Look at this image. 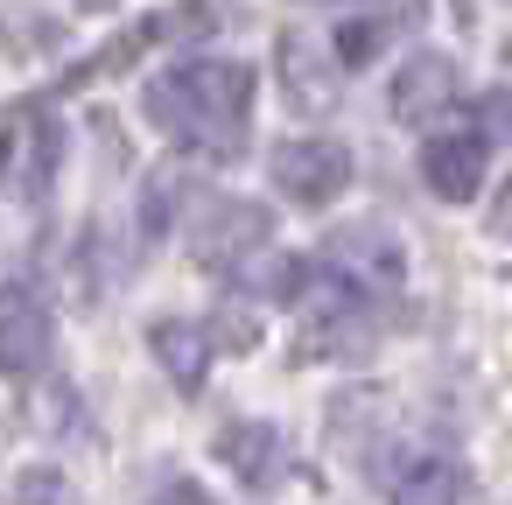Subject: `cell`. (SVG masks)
Masks as SVG:
<instances>
[{
  "instance_id": "8fae6325",
  "label": "cell",
  "mask_w": 512,
  "mask_h": 505,
  "mask_svg": "<svg viewBox=\"0 0 512 505\" xmlns=\"http://www.w3.org/2000/svg\"><path fill=\"white\" fill-rule=\"evenodd\" d=\"M281 78H288V92H295V106H302V113H323V106H330V85L316 78V64H309V43H302V36H288V43H281Z\"/></svg>"
},
{
  "instance_id": "5b68a950",
  "label": "cell",
  "mask_w": 512,
  "mask_h": 505,
  "mask_svg": "<svg viewBox=\"0 0 512 505\" xmlns=\"http://www.w3.org/2000/svg\"><path fill=\"white\" fill-rule=\"evenodd\" d=\"M267 169H274V190H281L288 204L323 211V204H337L344 183H351V148H344V141H323V134H302V141H281Z\"/></svg>"
},
{
  "instance_id": "9c48e42d",
  "label": "cell",
  "mask_w": 512,
  "mask_h": 505,
  "mask_svg": "<svg viewBox=\"0 0 512 505\" xmlns=\"http://www.w3.org/2000/svg\"><path fill=\"white\" fill-rule=\"evenodd\" d=\"M435 106H456V57L421 50V57H407L400 78H393V120H428Z\"/></svg>"
},
{
  "instance_id": "5bb4252c",
  "label": "cell",
  "mask_w": 512,
  "mask_h": 505,
  "mask_svg": "<svg viewBox=\"0 0 512 505\" xmlns=\"http://www.w3.org/2000/svg\"><path fill=\"white\" fill-rule=\"evenodd\" d=\"M386 36H393V22H351V29H337V50H330V57L351 71V64H365V57H372Z\"/></svg>"
},
{
  "instance_id": "277c9868",
  "label": "cell",
  "mask_w": 512,
  "mask_h": 505,
  "mask_svg": "<svg viewBox=\"0 0 512 505\" xmlns=\"http://www.w3.org/2000/svg\"><path fill=\"white\" fill-rule=\"evenodd\" d=\"M372 477H379L386 505H463V491H470L463 463L435 442H386L372 456Z\"/></svg>"
},
{
  "instance_id": "7c38bea8",
  "label": "cell",
  "mask_w": 512,
  "mask_h": 505,
  "mask_svg": "<svg viewBox=\"0 0 512 505\" xmlns=\"http://www.w3.org/2000/svg\"><path fill=\"white\" fill-rule=\"evenodd\" d=\"M57 141H64L57 120H50V113H29V169H22V190H29V197L50 190V176H57Z\"/></svg>"
},
{
  "instance_id": "4fadbf2b",
  "label": "cell",
  "mask_w": 512,
  "mask_h": 505,
  "mask_svg": "<svg viewBox=\"0 0 512 505\" xmlns=\"http://www.w3.org/2000/svg\"><path fill=\"white\" fill-rule=\"evenodd\" d=\"M15 505H78V491H71V477H64V470L29 463V470L15 477Z\"/></svg>"
},
{
  "instance_id": "3957f363",
  "label": "cell",
  "mask_w": 512,
  "mask_h": 505,
  "mask_svg": "<svg viewBox=\"0 0 512 505\" xmlns=\"http://www.w3.org/2000/svg\"><path fill=\"white\" fill-rule=\"evenodd\" d=\"M267 225L274 218L260 204H246V197H197V218L183 225V253L204 274H232L267 246Z\"/></svg>"
},
{
  "instance_id": "e0dca14e",
  "label": "cell",
  "mask_w": 512,
  "mask_h": 505,
  "mask_svg": "<svg viewBox=\"0 0 512 505\" xmlns=\"http://www.w3.org/2000/svg\"><path fill=\"white\" fill-rule=\"evenodd\" d=\"M148 505H211V498H204L197 484H169V491H155Z\"/></svg>"
},
{
  "instance_id": "ba28073f",
  "label": "cell",
  "mask_w": 512,
  "mask_h": 505,
  "mask_svg": "<svg viewBox=\"0 0 512 505\" xmlns=\"http://www.w3.org/2000/svg\"><path fill=\"white\" fill-rule=\"evenodd\" d=\"M484 162H491V148H484L477 127L463 120V127L428 134V148H421V183H428L442 204H470L477 183H484Z\"/></svg>"
},
{
  "instance_id": "30bf717a",
  "label": "cell",
  "mask_w": 512,
  "mask_h": 505,
  "mask_svg": "<svg viewBox=\"0 0 512 505\" xmlns=\"http://www.w3.org/2000/svg\"><path fill=\"white\" fill-rule=\"evenodd\" d=\"M148 351H155V365L176 379V393H204L211 330H197V323H183V316H162V323H148Z\"/></svg>"
},
{
  "instance_id": "2e32d148",
  "label": "cell",
  "mask_w": 512,
  "mask_h": 505,
  "mask_svg": "<svg viewBox=\"0 0 512 505\" xmlns=\"http://www.w3.org/2000/svg\"><path fill=\"white\" fill-rule=\"evenodd\" d=\"M491 232L512 239V169H505V183H498V197H491Z\"/></svg>"
},
{
  "instance_id": "52a82bcc",
  "label": "cell",
  "mask_w": 512,
  "mask_h": 505,
  "mask_svg": "<svg viewBox=\"0 0 512 505\" xmlns=\"http://www.w3.org/2000/svg\"><path fill=\"white\" fill-rule=\"evenodd\" d=\"M218 463L246 484V491H274L295 470V449L274 421H225L218 428Z\"/></svg>"
},
{
  "instance_id": "7a4b0ae2",
  "label": "cell",
  "mask_w": 512,
  "mask_h": 505,
  "mask_svg": "<svg viewBox=\"0 0 512 505\" xmlns=\"http://www.w3.org/2000/svg\"><path fill=\"white\" fill-rule=\"evenodd\" d=\"M323 267H330L351 295H365V302H393V295L407 288V246H400V232L379 225V218L337 225V232L323 239Z\"/></svg>"
},
{
  "instance_id": "8992f818",
  "label": "cell",
  "mask_w": 512,
  "mask_h": 505,
  "mask_svg": "<svg viewBox=\"0 0 512 505\" xmlns=\"http://www.w3.org/2000/svg\"><path fill=\"white\" fill-rule=\"evenodd\" d=\"M57 351L50 309L22 288V281H0V372L8 379H36Z\"/></svg>"
},
{
  "instance_id": "6da1fadb",
  "label": "cell",
  "mask_w": 512,
  "mask_h": 505,
  "mask_svg": "<svg viewBox=\"0 0 512 505\" xmlns=\"http://www.w3.org/2000/svg\"><path fill=\"white\" fill-rule=\"evenodd\" d=\"M148 120L183 148V155H204V162H232L253 134V64L239 57H190V64H169L162 78H148L141 92Z\"/></svg>"
},
{
  "instance_id": "9a60e30c",
  "label": "cell",
  "mask_w": 512,
  "mask_h": 505,
  "mask_svg": "<svg viewBox=\"0 0 512 505\" xmlns=\"http://www.w3.org/2000/svg\"><path fill=\"white\" fill-rule=\"evenodd\" d=\"M470 127H477V141H484V148L512 141V92H484V99H477V113H470Z\"/></svg>"
},
{
  "instance_id": "ac0fdd59",
  "label": "cell",
  "mask_w": 512,
  "mask_h": 505,
  "mask_svg": "<svg viewBox=\"0 0 512 505\" xmlns=\"http://www.w3.org/2000/svg\"><path fill=\"white\" fill-rule=\"evenodd\" d=\"M8 162H15V134H8V120H0V176H8Z\"/></svg>"
}]
</instances>
